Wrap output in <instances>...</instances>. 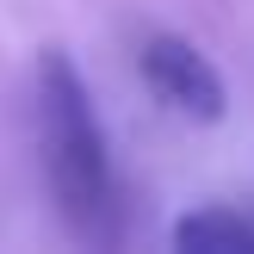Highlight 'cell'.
I'll use <instances>...</instances> for the list:
<instances>
[{"mask_svg": "<svg viewBox=\"0 0 254 254\" xmlns=\"http://www.w3.org/2000/svg\"><path fill=\"white\" fill-rule=\"evenodd\" d=\"M37 155H44V180H50V198H56L62 223L87 248L112 242V230H118L112 149H106V130H99L87 74L62 50L37 56Z\"/></svg>", "mask_w": 254, "mask_h": 254, "instance_id": "obj_1", "label": "cell"}, {"mask_svg": "<svg viewBox=\"0 0 254 254\" xmlns=\"http://www.w3.org/2000/svg\"><path fill=\"white\" fill-rule=\"evenodd\" d=\"M136 74L155 93V106H168L186 124H223L230 112V87H223L217 62L180 31H149L136 50Z\"/></svg>", "mask_w": 254, "mask_h": 254, "instance_id": "obj_2", "label": "cell"}, {"mask_svg": "<svg viewBox=\"0 0 254 254\" xmlns=\"http://www.w3.org/2000/svg\"><path fill=\"white\" fill-rule=\"evenodd\" d=\"M174 248L180 254H254V217L230 205H205L186 211L174 223Z\"/></svg>", "mask_w": 254, "mask_h": 254, "instance_id": "obj_3", "label": "cell"}]
</instances>
